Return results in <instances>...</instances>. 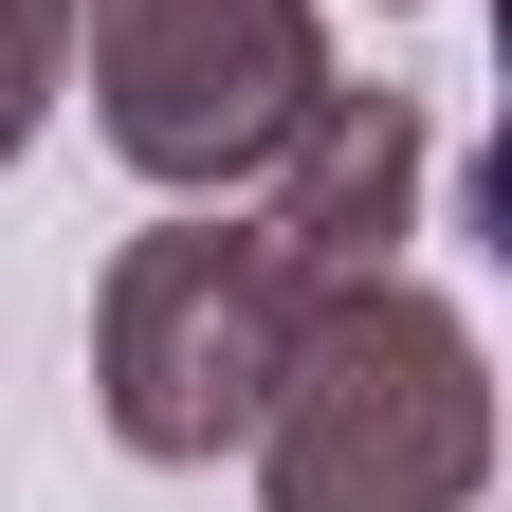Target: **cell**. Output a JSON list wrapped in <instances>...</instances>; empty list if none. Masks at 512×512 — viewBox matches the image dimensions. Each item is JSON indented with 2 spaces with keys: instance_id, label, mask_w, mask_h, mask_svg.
<instances>
[{
  "instance_id": "6da1fadb",
  "label": "cell",
  "mask_w": 512,
  "mask_h": 512,
  "mask_svg": "<svg viewBox=\"0 0 512 512\" xmlns=\"http://www.w3.org/2000/svg\"><path fill=\"white\" fill-rule=\"evenodd\" d=\"M275 165H293L275 220H165V238H128V275H110V439L128 458H220V439H256L275 366L311 348V311L348 275H384V238L421 202V128L384 92L311 110Z\"/></svg>"
},
{
  "instance_id": "7a4b0ae2",
  "label": "cell",
  "mask_w": 512,
  "mask_h": 512,
  "mask_svg": "<svg viewBox=\"0 0 512 512\" xmlns=\"http://www.w3.org/2000/svg\"><path fill=\"white\" fill-rule=\"evenodd\" d=\"M256 458H275V512H458L494 458L476 330L439 293L348 275L311 311V348L275 366V403H256Z\"/></svg>"
},
{
  "instance_id": "3957f363",
  "label": "cell",
  "mask_w": 512,
  "mask_h": 512,
  "mask_svg": "<svg viewBox=\"0 0 512 512\" xmlns=\"http://www.w3.org/2000/svg\"><path fill=\"white\" fill-rule=\"evenodd\" d=\"M92 19V128L147 183H256L330 110L311 0H74Z\"/></svg>"
},
{
  "instance_id": "277c9868",
  "label": "cell",
  "mask_w": 512,
  "mask_h": 512,
  "mask_svg": "<svg viewBox=\"0 0 512 512\" xmlns=\"http://www.w3.org/2000/svg\"><path fill=\"white\" fill-rule=\"evenodd\" d=\"M55 74H74V0H0V165L37 147V110H55Z\"/></svg>"
}]
</instances>
